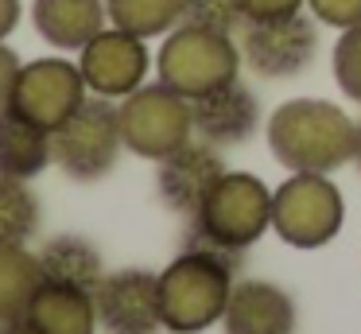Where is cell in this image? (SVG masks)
I'll return each mask as SVG.
<instances>
[{
	"label": "cell",
	"mask_w": 361,
	"mask_h": 334,
	"mask_svg": "<svg viewBox=\"0 0 361 334\" xmlns=\"http://www.w3.org/2000/svg\"><path fill=\"white\" fill-rule=\"evenodd\" d=\"M353 129L357 121L334 101L291 97L276 105V113L264 124V136L272 155L288 171L330 175L353 163Z\"/></svg>",
	"instance_id": "1"
},
{
	"label": "cell",
	"mask_w": 361,
	"mask_h": 334,
	"mask_svg": "<svg viewBox=\"0 0 361 334\" xmlns=\"http://www.w3.org/2000/svg\"><path fill=\"white\" fill-rule=\"evenodd\" d=\"M187 222L183 249H206L241 261L264 237V229H272V191L249 171H226Z\"/></svg>",
	"instance_id": "2"
},
{
	"label": "cell",
	"mask_w": 361,
	"mask_h": 334,
	"mask_svg": "<svg viewBox=\"0 0 361 334\" xmlns=\"http://www.w3.org/2000/svg\"><path fill=\"white\" fill-rule=\"evenodd\" d=\"M241 261L206 249H183L164 272H159V311L164 330L171 334H202L226 315L229 292L237 284Z\"/></svg>",
	"instance_id": "3"
},
{
	"label": "cell",
	"mask_w": 361,
	"mask_h": 334,
	"mask_svg": "<svg viewBox=\"0 0 361 334\" xmlns=\"http://www.w3.org/2000/svg\"><path fill=\"white\" fill-rule=\"evenodd\" d=\"M241 66L245 62H241L237 39L210 28H198V23L171 28L156 51V82L171 85L187 101L241 78Z\"/></svg>",
	"instance_id": "4"
},
{
	"label": "cell",
	"mask_w": 361,
	"mask_h": 334,
	"mask_svg": "<svg viewBox=\"0 0 361 334\" xmlns=\"http://www.w3.org/2000/svg\"><path fill=\"white\" fill-rule=\"evenodd\" d=\"M345 222L342 191L330 175L291 171L272 191V233L291 249H322Z\"/></svg>",
	"instance_id": "5"
},
{
	"label": "cell",
	"mask_w": 361,
	"mask_h": 334,
	"mask_svg": "<svg viewBox=\"0 0 361 334\" xmlns=\"http://www.w3.org/2000/svg\"><path fill=\"white\" fill-rule=\"evenodd\" d=\"M121 148H125V140H121L117 101L94 97V93L51 132L55 163L74 183H97V179H105L117 167Z\"/></svg>",
	"instance_id": "6"
},
{
	"label": "cell",
	"mask_w": 361,
	"mask_h": 334,
	"mask_svg": "<svg viewBox=\"0 0 361 334\" xmlns=\"http://www.w3.org/2000/svg\"><path fill=\"white\" fill-rule=\"evenodd\" d=\"M117 117H121V140H125V148L152 163L171 155L187 140H195L190 101L164 82H144L125 101H117Z\"/></svg>",
	"instance_id": "7"
},
{
	"label": "cell",
	"mask_w": 361,
	"mask_h": 334,
	"mask_svg": "<svg viewBox=\"0 0 361 334\" xmlns=\"http://www.w3.org/2000/svg\"><path fill=\"white\" fill-rule=\"evenodd\" d=\"M237 47H241V62L257 78L268 82H283V78L303 74L319 54V20L311 12H295L283 20H260L245 23L237 31Z\"/></svg>",
	"instance_id": "8"
},
{
	"label": "cell",
	"mask_w": 361,
	"mask_h": 334,
	"mask_svg": "<svg viewBox=\"0 0 361 334\" xmlns=\"http://www.w3.org/2000/svg\"><path fill=\"white\" fill-rule=\"evenodd\" d=\"M86 97L90 90L78 62L63 59V54H43V59H32L20 66L8 109H16L20 117H27L39 129L55 132Z\"/></svg>",
	"instance_id": "9"
},
{
	"label": "cell",
	"mask_w": 361,
	"mask_h": 334,
	"mask_svg": "<svg viewBox=\"0 0 361 334\" xmlns=\"http://www.w3.org/2000/svg\"><path fill=\"white\" fill-rule=\"evenodd\" d=\"M78 70L94 97L125 101L133 90H140L148 82V70H152L148 39L128 35V31L109 23L78 51Z\"/></svg>",
	"instance_id": "10"
},
{
	"label": "cell",
	"mask_w": 361,
	"mask_h": 334,
	"mask_svg": "<svg viewBox=\"0 0 361 334\" xmlns=\"http://www.w3.org/2000/svg\"><path fill=\"white\" fill-rule=\"evenodd\" d=\"M97 326L105 334H156L164 330L159 311V272L117 268L105 272L94 287Z\"/></svg>",
	"instance_id": "11"
},
{
	"label": "cell",
	"mask_w": 361,
	"mask_h": 334,
	"mask_svg": "<svg viewBox=\"0 0 361 334\" xmlns=\"http://www.w3.org/2000/svg\"><path fill=\"white\" fill-rule=\"evenodd\" d=\"M226 160H221V148L206 144V140H187L183 148H175L171 155L156 163V191L159 202L175 214L190 217L198 206L206 202V194L218 186V179L226 175Z\"/></svg>",
	"instance_id": "12"
},
{
	"label": "cell",
	"mask_w": 361,
	"mask_h": 334,
	"mask_svg": "<svg viewBox=\"0 0 361 334\" xmlns=\"http://www.w3.org/2000/svg\"><path fill=\"white\" fill-rule=\"evenodd\" d=\"M190 113H195V136L214 148H237L252 140L260 129V101L252 85H245L241 78L195 97Z\"/></svg>",
	"instance_id": "13"
},
{
	"label": "cell",
	"mask_w": 361,
	"mask_h": 334,
	"mask_svg": "<svg viewBox=\"0 0 361 334\" xmlns=\"http://www.w3.org/2000/svg\"><path fill=\"white\" fill-rule=\"evenodd\" d=\"M295 299L272 280H237L221 315L226 334H295Z\"/></svg>",
	"instance_id": "14"
},
{
	"label": "cell",
	"mask_w": 361,
	"mask_h": 334,
	"mask_svg": "<svg viewBox=\"0 0 361 334\" xmlns=\"http://www.w3.org/2000/svg\"><path fill=\"white\" fill-rule=\"evenodd\" d=\"M32 28L55 51H82L102 28H109L105 0H32Z\"/></svg>",
	"instance_id": "15"
},
{
	"label": "cell",
	"mask_w": 361,
	"mask_h": 334,
	"mask_svg": "<svg viewBox=\"0 0 361 334\" xmlns=\"http://www.w3.org/2000/svg\"><path fill=\"white\" fill-rule=\"evenodd\" d=\"M24 318L35 326V334H94L97 330V311H94V292L66 284H47L35 287Z\"/></svg>",
	"instance_id": "16"
},
{
	"label": "cell",
	"mask_w": 361,
	"mask_h": 334,
	"mask_svg": "<svg viewBox=\"0 0 361 334\" xmlns=\"http://www.w3.org/2000/svg\"><path fill=\"white\" fill-rule=\"evenodd\" d=\"M55 163L51 152V132L20 117L16 109H0V175L32 183L35 175Z\"/></svg>",
	"instance_id": "17"
},
{
	"label": "cell",
	"mask_w": 361,
	"mask_h": 334,
	"mask_svg": "<svg viewBox=\"0 0 361 334\" xmlns=\"http://www.w3.org/2000/svg\"><path fill=\"white\" fill-rule=\"evenodd\" d=\"M35 261H39V276L47 284H66V287H82V292H94L97 280L105 276L97 245L78 237V233H59V237L43 241Z\"/></svg>",
	"instance_id": "18"
},
{
	"label": "cell",
	"mask_w": 361,
	"mask_h": 334,
	"mask_svg": "<svg viewBox=\"0 0 361 334\" xmlns=\"http://www.w3.org/2000/svg\"><path fill=\"white\" fill-rule=\"evenodd\" d=\"M187 0H105V16L113 28L140 39H164L183 23Z\"/></svg>",
	"instance_id": "19"
},
{
	"label": "cell",
	"mask_w": 361,
	"mask_h": 334,
	"mask_svg": "<svg viewBox=\"0 0 361 334\" xmlns=\"http://www.w3.org/2000/svg\"><path fill=\"white\" fill-rule=\"evenodd\" d=\"M43 284L39 261L27 245H0V323L27 311L35 287Z\"/></svg>",
	"instance_id": "20"
},
{
	"label": "cell",
	"mask_w": 361,
	"mask_h": 334,
	"mask_svg": "<svg viewBox=\"0 0 361 334\" xmlns=\"http://www.w3.org/2000/svg\"><path fill=\"white\" fill-rule=\"evenodd\" d=\"M39 198L24 179L0 175V245H27L39 229Z\"/></svg>",
	"instance_id": "21"
},
{
	"label": "cell",
	"mask_w": 361,
	"mask_h": 334,
	"mask_svg": "<svg viewBox=\"0 0 361 334\" xmlns=\"http://www.w3.org/2000/svg\"><path fill=\"white\" fill-rule=\"evenodd\" d=\"M330 70H334V82L353 105H361V23L338 31V43L330 51Z\"/></svg>",
	"instance_id": "22"
},
{
	"label": "cell",
	"mask_w": 361,
	"mask_h": 334,
	"mask_svg": "<svg viewBox=\"0 0 361 334\" xmlns=\"http://www.w3.org/2000/svg\"><path fill=\"white\" fill-rule=\"evenodd\" d=\"M183 23H198V28L221 31V35H237L245 28V8L241 0H187Z\"/></svg>",
	"instance_id": "23"
},
{
	"label": "cell",
	"mask_w": 361,
	"mask_h": 334,
	"mask_svg": "<svg viewBox=\"0 0 361 334\" xmlns=\"http://www.w3.org/2000/svg\"><path fill=\"white\" fill-rule=\"evenodd\" d=\"M307 12L326 28L345 31L353 23H361V0H307Z\"/></svg>",
	"instance_id": "24"
},
{
	"label": "cell",
	"mask_w": 361,
	"mask_h": 334,
	"mask_svg": "<svg viewBox=\"0 0 361 334\" xmlns=\"http://www.w3.org/2000/svg\"><path fill=\"white\" fill-rule=\"evenodd\" d=\"M245 8V23H260V20H283L307 8V0H241Z\"/></svg>",
	"instance_id": "25"
},
{
	"label": "cell",
	"mask_w": 361,
	"mask_h": 334,
	"mask_svg": "<svg viewBox=\"0 0 361 334\" xmlns=\"http://www.w3.org/2000/svg\"><path fill=\"white\" fill-rule=\"evenodd\" d=\"M20 54L8 47V39H0V109L8 105L12 97V85H16V74H20Z\"/></svg>",
	"instance_id": "26"
},
{
	"label": "cell",
	"mask_w": 361,
	"mask_h": 334,
	"mask_svg": "<svg viewBox=\"0 0 361 334\" xmlns=\"http://www.w3.org/2000/svg\"><path fill=\"white\" fill-rule=\"evenodd\" d=\"M24 20V0H0V39H8Z\"/></svg>",
	"instance_id": "27"
},
{
	"label": "cell",
	"mask_w": 361,
	"mask_h": 334,
	"mask_svg": "<svg viewBox=\"0 0 361 334\" xmlns=\"http://www.w3.org/2000/svg\"><path fill=\"white\" fill-rule=\"evenodd\" d=\"M0 334H35V326L27 323L24 315H16V318H4V323H0Z\"/></svg>",
	"instance_id": "28"
},
{
	"label": "cell",
	"mask_w": 361,
	"mask_h": 334,
	"mask_svg": "<svg viewBox=\"0 0 361 334\" xmlns=\"http://www.w3.org/2000/svg\"><path fill=\"white\" fill-rule=\"evenodd\" d=\"M353 163L361 171V117H357V129H353Z\"/></svg>",
	"instance_id": "29"
}]
</instances>
